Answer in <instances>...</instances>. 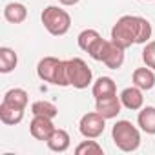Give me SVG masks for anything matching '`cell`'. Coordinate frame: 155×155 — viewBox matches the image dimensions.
Listing matches in <instances>:
<instances>
[{"label":"cell","mask_w":155,"mask_h":155,"mask_svg":"<svg viewBox=\"0 0 155 155\" xmlns=\"http://www.w3.org/2000/svg\"><path fill=\"white\" fill-rule=\"evenodd\" d=\"M151 38V24L135 15L120 17L111 28V42L120 48H130L133 44H146Z\"/></svg>","instance_id":"obj_1"},{"label":"cell","mask_w":155,"mask_h":155,"mask_svg":"<svg viewBox=\"0 0 155 155\" xmlns=\"http://www.w3.org/2000/svg\"><path fill=\"white\" fill-rule=\"evenodd\" d=\"M37 75L38 79L60 88L68 86L66 79V60H60L57 57H44L37 64Z\"/></svg>","instance_id":"obj_2"},{"label":"cell","mask_w":155,"mask_h":155,"mask_svg":"<svg viewBox=\"0 0 155 155\" xmlns=\"http://www.w3.org/2000/svg\"><path fill=\"white\" fill-rule=\"evenodd\" d=\"M111 139L120 151L131 153L140 146V131L130 120H117L111 128Z\"/></svg>","instance_id":"obj_3"},{"label":"cell","mask_w":155,"mask_h":155,"mask_svg":"<svg viewBox=\"0 0 155 155\" xmlns=\"http://www.w3.org/2000/svg\"><path fill=\"white\" fill-rule=\"evenodd\" d=\"M40 18H42V24H44L46 31L49 35H53V37H62L71 28L69 13L66 9H62V8H57V6H48L42 11Z\"/></svg>","instance_id":"obj_4"},{"label":"cell","mask_w":155,"mask_h":155,"mask_svg":"<svg viewBox=\"0 0 155 155\" xmlns=\"http://www.w3.org/2000/svg\"><path fill=\"white\" fill-rule=\"evenodd\" d=\"M66 79L68 86H73L77 90H86L93 82V73L82 58H69L66 60Z\"/></svg>","instance_id":"obj_5"},{"label":"cell","mask_w":155,"mask_h":155,"mask_svg":"<svg viewBox=\"0 0 155 155\" xmlns=\"http://www.w3.org/2000/svg\"><path fill=\"white\" fill-rule=\"evenodd\" d=\"M106 120L97 110L95 111H90L86 115H82L81 122H79V130L82 133V137L86 139H99L102 133H104V128H106Z\"/></svg>","instance_id":"obj_6"},{"label":"cell","mask_w":155,"mask_h":155,"mask_svg":"<svg viewBox=\"0 0 155 155\" xmlns=\"http://www.w3.org/2000/svg\"><path fill=\"white\" fill-rule=\"evenodd\" d=\"M29 131L37 140H48L49 135L55 131V124L53 119L49 117H42V115H33V120L29 122Z\"/></svg>","instance_id":"obj_7"},{"label":"cell","mask_w":155,"mask_h":155,"mask_svg":"<svg viewBox=\"0 0 155 155\" xmlns=\"http://www.w3.org/2000/svg\"><path fill=\"white\" fill-rule=\"evenodd\" d=\"M122 102H120V97L117 95H111V97H106V99H101V101H95V110L104 117V119H115L120 110H122Z\"/></svg>","instance_id":"obj_8"},{"label":"cell","mask_w":155,"mask_h":155,"mask_svg":"<svg viewBox=\"0 0 155 155\" xmlns=\"http://www.w3.org/2000/svg\"><path fill=\"white\" fill-rule=\"evenodd\" d=\"M120 102L126 110L130 111H137L142 108L144 104V97H142V90L137 88V86H130V88H124L122 93H120Z\"/></svg>","instance_id":"obj_9"},{"label":"cell","mask_w":155,"mask_h":155,"mask_svg":"<svg viewBox=\"0 0 155 155\" xmlns=\"http://www.w3.org/2000/svg\"><path fill=\"white\" fill-rule=\"evenodd\" d=\"M24 111H26L24 108L2 101V104H0V120H2L4 124H8V126H15V124L22 122Z\"/></svg>","instance_id":"obj_10"},{"label":"cell","mask_w":155,"mask_h":155,"mask_svg":"<svg viewBox=\"0 0 155 155\" xmlns=\"http://www.w3.org/2000/svg\"><path fill=\"white\" fill-rule=\"evenodd\" d=\"M91 93H93L95 101H101V99H106V97L117 95V86H115V81L111 79V77H99V79L93 82Z\"/></svg>","instance_id":"obj_11"},{"label":"cell","mask_w":155,"mask_h":155,"mask_svg":"<svg viewBox=\"0 0 155 155\" xmlns=\"http://www.w3.org/2000/svg\"><path fill=\"white\" fill-rule=\"evenodd\" d=\"M131 81H133V86L140 88L142 91H150L153 90L155 86V73L151 68H137L133 71V77H131Z\"/></svg>","instance_id":"obj_12"},{"label":"cell","mask_w":155,"mask_h":155,"mask_svg":"<svg viewBox=\"0 0 155 155\" xmlns=\"http://www.w3.org/2000/svg\"><path fill=\"white\" fill-rule=\"evenodd\" d=\"M46 144H48V148H49L51 151L64 153V151L69 148L71 139H69V133H68L66 130H62V128H55V131L49 135V139L46 140Z\"/></svg>","instance_id":"obj_13"},{"label":"cell","mask_w":155,"mask_h":155,"mask_svg":"<svg viewBox=\"0 0 155 155\" xmlns=\"http://www.w3.org/2000/svg\"><path fill=\"white\" fill-rule=\"evenodd\" d=\"M4 18L9 24H22L28 18V9L20 2H9L4 8Z\"/></svg>","instance_id":"obj_14"},{"label":"cell","mask_w":155,"mask_h":155,"mask_svg":"<svg viewBox=\"0 0 155 155\" xmlns=\"http://www.w3.org/2000/svg\"><path fill=\"white\" fill-rule=\"evenodd\" d=\"M137 124H139V128H140L144 133L155 135V106L140 108L139 117H137Z\"/></svg>","instance_id":"obj_15"},{"label":"cell","mask_w":155,"mask_h":155,"mask_svg":"<svg viewBox=\"0 0 155 155\" xmlns=\"http://www.w3.org/2000/svg\"><path fill=\"white\" fill-rule=\"evenodd\" d=\"M102 62H104L106 68H110V69H119V68L124 64V48H120V46H117V44H113V42L110 40V48H108L106 57H104Z\"/></svg>","instance_id":"obj_16"},{"label":"cell","mask_w":155,"mask_h":155,"mask_svg":"<svg viewBox=\"0 0 155 155\" xmlns=\"http://www.w3.org/2000/svg\"><path fill=\"white\" fill-rule=\"evenodd\" d=\"M18 64V57L15 53V49L8 48V46H2L0 48V73H11Z\"/></svg>","instance_id":"obj_17"},{"label":"cell","mask_w":155,"mask_h":155,"mask_svg":"<svg viewBox=\"0 0 155 155\" xmlns=\"http://www.w3.org/2000/svg\"><path fill=\"white\" fill-rule=\"evenodd\" d=\"M2 101H6V102H9V104H15V106H20V108L26 110L28 101H29V95H28V91L22 90V88H11L9 91H6V95H4Z\"/></svg>","instance_id":"obj_18"},{"label":"cell","mask_w":155,"mask_h":155,"mask_svg":"<svg viewBox=\"0 0 155 155\" xmlns=\"http://www.w3.org/2000/svg\"><path fill=\"white\" fill-rule=\"evenodd\" d=\"M31 113L33 115H42V117H49V119H55L58 115V108L49 102V101H37L31 104Z\"/></svg>","instance_id":"obj_19"},{"label":"cell","mask_w":155,"mask_h":155,"mask_svg":"<svg viewBox=\"0 0 155 155\" xmlns=\"http://www.w3.org/2000/svg\"><path fill=\"white\" fill-rule=\"evenodd\" d=\"M99 38H101L99 31H95V29H84V31L79 33V37H77V42H79V48H81L82 51L88 53L90 48H91Z\"/></svg>","instance_id":"obj_20"},{"label":"cell","mask_w":155,"mask_h":155,"mask_svg":"<svg viewBox=\"0 0 155 155\" xmlns=\"http://www.w3.org/2000/svg\"><path fill=\"white\" fill-rule=\"evenodd\" d=\"M75 153L77 155H102V146L97 142V140H82L79 146L75 148Z\"/></svg>","instance_id":"obj_21"},{"label":"cell","mask_w":155,"mask_h":155,"mask_svg":"<svg viewBox=\"0 0 155 155\" xmlns=\"http://www.w3.org/2000/svg\"><path fill=\"white\" fill-rule=\"evenodd\" d=\"M108 48H110V40H106V38H99L91 48H90V51H88V55L93 58V60H97V62H102L104 60V57H106V51H108Z\"/></svg>","instance_id":"obj_22"},{"label":"cell","mask_w":155,"mask_h":155,"mask_svg":"<svg viewBox=\"0 0 155 155\" xmlns=\"http://www.w3.org/2000/svg\"><path fill=\"white\" fill-rule=\"evenodd\" d=\"M142 60L148 68L155 69V40L151 42H146L144 44V49H142Z\"/></svg>","instance_id":"obj_23"},{"label":"cell","mask_w":155,"mask_h":155,"mask_svg":"<svg viewBox=\"0 0 155 155\" xmlns=\"http://www.w3.org/2000/svg\"><path fill=\"white\" fill-rule=\"evenodd\" d=\"M58 2H60L62 6H75V4H79L81 0H58Z\"/></svg>","instance_id":"obj_24"},{"label":"cell","mask_w":155,"mask_h":155,"mask_svg":"<svg viewBox=\"0 0 155 155\" xmlns=\"http://www.w3.org/2000/svg\"><path fill=\"white\" fill-rule=\"evenodd\" d=\"M146 2H151V0H146Z\"/></svg>","instance_id":"obj_25"}]
</instances>
